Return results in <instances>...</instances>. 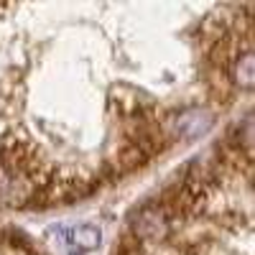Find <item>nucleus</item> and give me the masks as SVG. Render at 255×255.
<instances>
[{
	"instance_id": "f257e3e1",
	"label": "nucleus",
	"mask_w": 255,
	"mask_h": 255,
	"mask_svg": "<svg viewBox=\"0 0 255 255\" xmlns=\"http://www.w3.org/2000/svg\"><path fill=\"white\" fill-rule=\"evenodd\" d=\"M250 84V3H0V209L95 199Z\"/></svg>"
},
{
	"instance_id": "f03ea898",
	"label": "nucleus",
	"mask_w": 255,
	"mask_h": 255,
	"mask_svg": "<svg viewBox=\"0 0 255 255\" xmlns=\"http://www.w3.org/2000/svg\"><path fill=\"white\" fill-rule=\"evenodd\" d=\"M250 115L128 215L113 255H253Z\"/></svg>"
},
{
	"instance_id": "7ed1b4c3",
	"label": "nucleus",
	"mask_w": 255,
	"mask_h": 255,
	"mask_svg": "<svg viewBox=\"0 0 255 255\" xmlns=\"http://www.w3.org/2000/svg\"><path fill=\"white\" fill-rule=\"evenodd\" d=\"M0 255H44L26 235L18 230L0 225Z\"/></svg>"
}]
</instances>
